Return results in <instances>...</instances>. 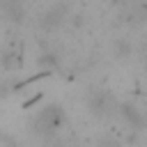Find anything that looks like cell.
I'll return each instance as SVG.
<instances>
[{"instance_id": "6da1fadb", "label": "cell", "mask_w": 147, "mask_h": 147, "mask_svg": "<svg viewBox=\"0 0 147 147\" xmlns=\"http://www.w3.org/2000/svg\"><path fill=\"white\" fill-rule=\"evenodd\" d=\"M37 119H39V124H41L44 129H55V126L60 124V119H62V110H60L57 106H51V108L41 110Z\"/></svg>"}]
</instances>
